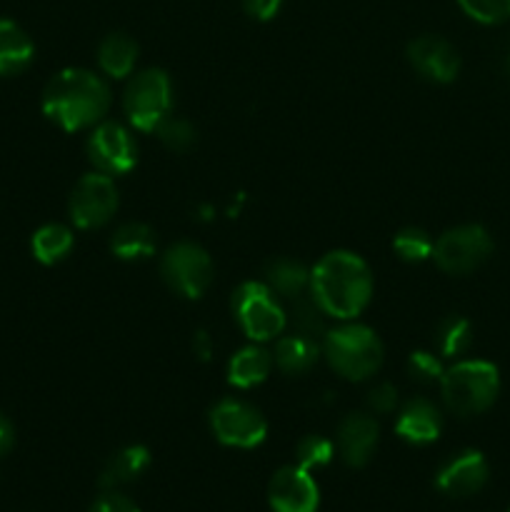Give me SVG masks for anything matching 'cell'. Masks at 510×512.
Returning <instances> with one entry per match:
<instances>
[{
	"instance_id": "1",
	"label": "cell",
	"mask_w": 510,
	"mask_h": 512,
	"mask_svg": "<svg viewBox=\"0 0 510 512\" xmlns=\"http://www.w3.org/2000/svg\"><path fill=\"white\" fill-rule=\"evenodd\" d=\"M310 295L335 320H353L368 308L373 295V273L360 255L333 250L310 270Z\"/></svg>"
},
{
	"instance_id": "32",
	"label": "cell",
	"mask_w": 510,
	"mask_h": 512,
	"mask_svg": "<svg viewBox=\"0 0 510 512\" xmlns=\"http://www.w3.org/2000/svg\"><path fill=\"white\" fill-rule=\"evenodd\" d=\"M368 405L373 413L388 415L398 408V388L390 383H380L375 385L373 390L368 393Z\"/></svg>"
},
{
	"instance_id": "12",
	"label": "cell",
	"mask_w": 510,
	"mask_h": 512,
	"mask_svg": "<svg viewBox=\"0 0 510 512\" xmlns=\"http://www.w3.org/2000/svg\"><path fill=\"white\" fill-rule=\"evenodd\" d=\"M268 500L273 512H315L320 493L310 470L300 465H285L273 475L268 488Z\"/></svg>"
},
{
	"instance_id": "13",
	"label": "cell",
	"mask_w": 510,
	"mask_h": 512,
	"mask_svg": "<svg viewBox=\"0 0 510 512\" xmlns=\"http://www.w3.org/2000/svg\"><path fill=\"white\" fill-rule=\"evenodd\" d=\"M408 60L430 83H453L460 73L458 50L438 35H420V38L410 40Z\"/></svg>"
},
{
	"instance_id": "10",
	"label": "cell",
	"mask_w": 510,
	"mask_h": 512,
	"mask_svg": "<svg viewBox=\"0 0 510 512\" xmlns=\"http://www.w3.org/2000/svg\"><path fill=\"white\" fill-rule=\"evenodd\" d=\"M118 210V188L113 178L105 173H88L75 183L68 200V213L75 228L95 230L103 228Z\"/></svg>"
},
{
	"instance_id": "34",
	"label": "cell",
	"mask_w": 510,
	"mask_h": 512,
	"mask_svg": "<svg viewBox=\"0 0 510 512\" xmlns=\"http://www.w3.org/2000/svg\"><path fill=\"white\" fill-rule=\"evenodd\" d=\"M283 0H243V8L250 18L255 20H270L278 15Z\"/></svg>"
},
{
	"instance_id": "28",
	"label": "cell",
	"mask_w": 510,
	"mask_h": 512,
	"mask_svg": "<svg viewBox=\"0 0 510 512\" xmlns=\"http://www.w3.org/2000/svg\"><path fill=\"white\" fill-rule=\"evenodd\" d=\"M295 455H298L300 468H305V470L325 468V465L333 460L335 445L330 443L328 438H323V435H308V438H303L298 443Z\"/></svg>"
},
{
	"instance_id": "7",
	"label": "cell",
	"mask_w": 510,
	"mask_h": 512,
	"mask_svg": "<svg viewBox=\"0 0 510 512\" xmlns=\"http://www.w3.org/2000/svg\"><path fill=\"white\" fill-rule=\"evenodd\" d=\"M160 273L170 290L188 300H198L213 283V260L203 245L180 240L165 250Z\"/></svg>"
},
{
	"instance_id": "8",
	"label": "cell",
	"mask_w": 510,
	"mask_h": 512,
	"mask_svg": "<svg viewBox=\"0 0 510 512\" xmlns=\"http://www.w3.org/2000/svg\"><path fill=\"white\" fill-rule=\"evenodd\" d=\"M493 255V238L483 225H458L435 240L433 260L443 273L468 275Z\"/></svg>"
},
{
	"instance_id": "37",
	"label": "cell",
	"mask_w": 510,
	"mask_h": 512,
	"mask_svg": "<svg viewBox=\"0 0 510 512\" xmlns=\"http://www.w3.org/2000/svg\"><path fill=\"white\" fill-rule=\"evenodd\" d=\"M505 70H508V75H510V53H508V58H505Z\"/></svg>"
},
{
	"instance_id": "25",
	"label": "cell",
	"mask_w": 510,
	"mask_h": 512,
	"mask_svg": "<svg viewBox=\"0 0 510 512\" xmlns=\"http://www.w3.org/2000/svg\"><path fill=\"white\" fill-rule=\"evenodd\" d=\"M473 345V325L463 315H448L435 328V353L440 358H460Z\"/></svg>"
},
{
	"instance_id": "29",
	"label": "cell",
	"mask_w": 510,
	"mask_h": 512,
	"mask_svg": "<svg viewBox=\"0 0 510 512\" xmlns=\"http://www.w3.org/2000/svg\"><path fill=\"white\" fill-rule=\"evenodd\" d=\"M458 5L475 23L500 25L510 18V0H458Z\"/></svg>"
},
{
	"instance_id": "38",
	"label": "cell",
	"mask_w": 510,
	"mask_h": 512,
	"mask_svg": "<svg viewBox=\"0 0 510 512\" xmlns=\"http://www.w3.org/2000/svg\"><path fill=\"white\" fill-rule=\"evenodd\" d=\"M508 512H510V510H508Z\"/></svg>"
},
{
	"instance_id": "33",
	"label": "cell",
	"mask_w": 510,
	"mask_h": 512,
	"mask_svg": "<svg viewBox=\"0 0 510 512\" xmlns=\"http://www.w3.org/2000/svg\"><path fill=\"white\" fill-rule=\"evenodd\" d=\"M88 512H140V508L133 500L125 498V495L108 490V493L100 495V498L90 505Z\"/></svg>"
},
{
	"instance_id": "11",
	"label": "cell",
	"mask_w": 510,
	"mask_h": 512,
	"mask_svg": "<svg viewBox=\"0 0 510 512\" xmlns=\"http://www.w3.org/2000/svg\"><path fill=\"white\" fill-rule=\"evenodd\" d=\"M88 160L95 165L98 173L125 175L138 163V143L125 125L113 120H100L88 135Z\"/></svg>"
},
{
	"instance_id": "36",
	"label": "cell",
	"mask_w": 510,
	"mask_h": 512,
	"mask_svg": "<svg viewBox=\"0 0 510 512\" xmlns=\"http://www.w3.org/2000/svg\"><path fill=\"white\" fill-rule=\"evenodd\" d=\"M193 350L200 360H210V355H213V340L208 338V333H203V330H200V333H195Z\"/></svg>"
},
{
	"instance_id": "23",
	"label": "cell",
	"mask_w": 510,
	"mask_h": 512,
	"mask_svg": "<svg viewBox=\"0 0 510 512\" xmlns=\"http://www.w3.org/2000/svg\"><path fill=\"white\" fill-rule=\"evenodd\" d=\"M110 253L125 263L148 260L155 253V233L145 223H123L110 235Z\"/></svg>"
},
{
	"instance_id": "30",
	"label": "cell",
	"mask_w": 510,
	"mask_h": 512,
	"mask_svg": "<svg viewBox=\"0 0 510 512\" xmlns=\"http://www.w3.org/2000/svg\"><path fill=\"white\" fill-rule=\"evenodd\" d=\"M155 133H158V138L163 140L165 148L175 150V153H185V150L193 148L195 140H198L193 125L183 118H173V115H170V118H165Z\"/></svg>"
},
{
	"instance_id": "27",
	"label": "cell",
	"mask_w": 510,
	"mask_h": 512,
	"mask_svg": "<svg viewBox=\"0 0 510 512\" xmlns=\"http://www.w3.org/2000/svg\"><path fill=\"white\" fill-rule=\"evenodd\" d=\"M435 240L423 228H403L393 238V250L405 263H423L433 258Z\"/></svg>"
},
{
	"instance_id": "18",
	"label": "cell",
	"mask_w": 510,
	"mask_h": 512,
	"mask_svg": "<svg viewBox=\"0 0 510 512\" xmlns=\"http://www.w3.org/2000/svg\"><path fill=\"white\" fill-rule=\"evenodd\" d=\"M35 45L15 20L0 18V75H18L33 63Z\"/></svg>"
},
{
	"instance_id": "26",
	"label": "cell",
	"mask_w": 510,
	"mask_h": 512,
	"mask_svg": "<svg viewBox=\"0 0 510 512\" xmlns=\"http://www.w3.org/2000/svg\"><path fill=\"white\" fill-rule=\"evenodd\" d=\"M293 333L305 335V338H318L320 333H325V313L318 303H315L313 295H300L293 300Z\"/></svg>"
},
{
	"instance_id": "4",
	"label": "cell",
	"mask_w": 510,
	"mask_h": 512,
	"mask_svg": "<svg viewBox=\"0 0 510 512\" xmlns=\"http://www.w3.org/2000/svg\"><path fill=\"white\" fill-rule=\"evenodd\" d=\"M323 353L330 368L345 380H368L383 365V343L368 325L343 323L335 330H325Z\"/></svg>"
},
{
	"instance_id": "35",
	"label": "cell",
	"mask_w": 510,
	"mask_h": 512,
	"mask_svg": "<svg viewBox=\"0 0 510 512\" xmlns=\"http://www.w3.org/2000/svg\"><path fill=\"white\" fill-rule=\"evenodd\" d=\"M13 443H15L13 423H10V420L5 418L3 413H0V458L10 453V448H13Z\"/></svg>"
},
{
	"instance_id": "3",
	"label": "cell",
	"mask_w": 510,
	"mask_h": 512,
	"mask_svg": "<svg viewBox=\"0 0 510 512\" xmlns=\"http://www.w3.org/2000/svg\"><path fill=\"white\" fill-rule=\"evenodd\" d=\"M440 393L450 413L480 415L498 400L500 373L488 360H460L440 378Z\"/></svg>"
},
{
	"instance_id": "19",
	"label": "cell",
	"mask_w": 510,
	"mask_h": 512,
	"mask_svg": "<svg viewBox=\"0 0 510 512\" xmlns=\"http://www.w3.org/2000/svg\"><path fill=\"white\" fill-rule=\"evenodd\" d=\"M148 468H150V450L145 448V445H128V448L110 455L103 473H100V488L118 490L120 485H128L133 483V480H138Z\"/></svg>"
},
{
	"instance_id": "17",
	"label": "cell",
	"mask_w": 510,
	"mask_h": 512,
	"mask_svg": "<svg viewBox=\"0 0 510 512\" xmlns=\"http://www.w3.org/2000/svg\"><path fill=\"white\" fill-rule=\"evenodd\" d=\"M270 368H273V353H268L263 343H250L230 358L228 383L233 388L250 390L268 378Z\"/></svg>"
},
{
	"instance_id": "6",
	"label": "cell",
	"mask_w": 510,
	"mask_h": 512,
	"mask_svg": "<svg viewBox=\"0 0 510 512\" xmlns=\"http://www.w3.org/2000/svg\"><path fill=\"white\" fill-rule=\"evenodd\" d=\"M123 108L128 123L140 133H155L173 115V83L163 68H148L125 85Z\"/></svg>"
},
{
	"instance_id": "24",
	"label": "cell",
	"mask_w": 510,
	"mask_h": 512,
	"mask_svg": "<svg viewBox=\"0 0 510 512\" xmlns=\"http://www.w3.org/2000/svg\"><path fill=\"white\" fill-rule=\"evenodd\" d=\"M75 245V235L68 225L48 223L38 228L30 240V250H33L35 260L43 265H55L70 255Z\"/></svg>"
},
{
	"instance_id": "2",
	"label": "cell",
	"mask_w": 510,
	"mask_h": 512,
	"mask_svg": "<svg viewBox=\"0 0 510 512\" xmlns=\"http://www.w3.org/2000/svg\"><path fill=\"white\" fill-rule=\"evenodd\" d=\"M43 113L58 128H95L110 108V88L100 75L85 68H65L50 78L43 90Z\"/></svg>"
},
{
	"instance_id": "5",
	"label": "cell",
	"mask_w": 510,
	"mask_h": 512,
	"mask_svg": "<svg viewBox=\"0 0 510 512\" xmlns=\"http://www.w3.org/2000/svg\"><path fill=\"white\" fill-rule=\"evenodd\" d=\"M233 315L250 343H268L283 335L288 313L263 280H245L233 293Z\"/></svg>"
},
{
	"instance_id": "20",
	"label": "cell",
	"mask_w": 510,
	"mask_h": 512,
	"mask_svg": "<svg viewBox=\"0 0 510 512\" xmlns=\"http://www.w3.org/2000/svg\"><path fill=\"white\" fill-rule=\"evenodd\" d=\"M318 353L320 348L313 338L290 333L275 343L273 365H278V370H283L285 375H303L318 363Z\"/></svg>"
},
{
	"instance_id": "9",
	"label": "cell",
	"mask_w": 510,
	"mask_h": 512,
	"mask_svg": "<svg viewBox=\"0 0 510 512\" xmlns=\"http://www.w3.org/2000/svg\"><path fill=\"white\" fill-rule=\"evenodd\" d=\"M210 430L228 448H258L268 435V420L255 405L240 398H223L208 415Z\"/></svg>"
},
{
	"instance_id": "31",
	"label": "cell",
	"mask_w": 510,
	"mask_h": 512,
	"mask_svg": "<svg viewBox=\"0 0 510 512\" xmlns=\"http://www.w3.org/2000/svg\"><path fill=\"white\" fill-rule=\"evenodd\" d=\"M443 358L438 353H430V350H415L408 358V375L415 383H440L443 378Z\"/></svg>"
},
{
	"instance_id": "21",
	"label": "cell",
	"mask_w": 510,
	"mask_h": 512,
	"mask_svg": "<svg viewBox=\"0 0 510 512\" xmlns=\"http://www.w3.org/2000/svg\"><path fill=\"white\" fill-rule=\"evenodd\" d=\"M265 285L278 298L295 300L310 290V270L293 258H275L265 265Z\"/></svg>"
},
{
	"instance_id": "15",
	"label": "cell",
	"mask_w": 510,
	"mask_h": 512,
	"mask_svg": "<svg viewBox=\"0 0 510 512\" xmlns=\"http://www.w3.org/2000/svg\"><path fill=\"white\" fill-rule=\"evenodd\" d=\"M380 428L375 423L373 415L368 413H350L340 420L338 438H335V448H338L340 458L350 465V468H363L375 453L378 445Z\"/></svg>"
},
{
	"instance_id": "16",
	"label": "cell",
	"mask_w": 510,
	"mask_h": 512,
	"mask_svg": "<svg viewBox=\"0 0 510 512\" xmlns=\"http://www.w3.org/2000/svg\"><path fill=\"white\" fill-rule=\"evenodd\" d=\"M440 430H443V415L425 398L408 400L395 420V433L410 445L435 443L440 438Z\"/></svg>"
},
{
	"instance_id": "22",
	"label": "cell",
	"mask_w": 510,
	"mask_h": 512,
	"mask_svg": "<svg viewBox=\"0 0 510 512\" xmlns=\"http://www.w3.org/2000/svg\"><path fill=\"white\" fill-rule=\"evenodd\" d=\"M138 63V43L128 33H108L98 45V65L110 78H128Z\"/></svg>"
},
{
	"instance_id": "14",
	"label": "cell",
	"mask_w": 510,
	"mask_h": 512,
	"mask_svg": "<svg viewBox=\"0 0 510 512\" xmlns=\"http://www.w3.org/2000/svg\"><path fill=\"white\" fill-rule=\"evenodd\" d=\"M488 460L478 450H463L450 458L435 475V488L448 498H470L488 483Z\"/></svg>"
}]
</instances>
